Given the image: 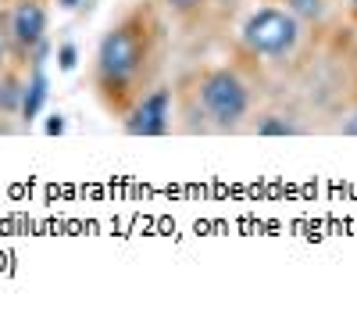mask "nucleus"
Returning a JSON list of instances; mask_svg holds the SVG:
<instances>
[{
  "label": "nucleus",
  "instance_id": "1",
  "mask_svg": "<svg viewBox=\"0 0 357 315\" xmlns=\"http://www.w3.org/2000/svg\"><path fill=\"white\" fill-rule=\"evenodd\" d=\"M143 61H146V25L139 15H129L118 25H111L100 47H97V57H93V86L104 101L118 94H126L129 86L139 79L143 72Z\"/></svg>",
  "mask_w": 357,
  "mask_h": 315
},
{
  "label": "nucleus",
  "instance_id": "2",
  "mask_svg": "<svg viewBox=\"0 0 357 315\" xmlns=\"http://www.w3.org/2000/svg\"><path fill=\"white\" fill-rule=\"evenodd\" d=\"M200 104H204L207 115H211L215 126L232 129V126H240L247 119V111H250V90H247V82L236 75V72L215 68V72H207L204 82H200Z\"/></svg>",
  "mask_w": 357,
  "mask_h": 315
},
{
  "label": "nucleus",
  "instance_id": "3",
  "mask_svg": "<svg viewBox=\"0 0 357 315\" xmlns=\"http://www.w3.org/2000/svg\"><path fill=\"white\" fill-rule=\"evenodd\" d=\"M301 40V25L289 11H279V8H257L247 22H243V43L254 50V54H264V57H282L296 47Z\"/></svg>",
  "mask_w": 357,
  "mask_h": 315
},
{
  "label": "nucleus",
  "instance_id": "4",
  "mask_svg": "<svg viewBox=\"0 0 357 315\" xmlns=\"http://www.w3.org/2000/svg\"><path fill=\"white\" fill-rule=\"evenodd\" d=\"M168 115H172V90L158 86L151 90L126 119V133L129 136H165L168 133Z\"/></svg>",
  "mask_w": 357,
  "mask_h": 315
},
{
  "label": "nucleus",
  "instance_id": "5",
  "mask_svg": "<svg viewBox=\"0 0 357 315\" xmlns=\"http://www.w3.org/2000/svg\"><path fill=\"white\" fill-rule=\"evenodd\" d=\"M11 43L22 54H33L47 36V8L43 0H18L11 8Z\"/></svg>",
  "mask_w": 357,
  "mask_h": 315
},
{
  "label": "nucleus",
  "instance_id": "6",
  "mask_svg": "<svg viewBox=\"0 0 357 315\" xmlns=\"http://www.w3.org/2000/svg\"><path fill=\"white\" fill-rule=\"evenodd\" d=\"M47 75H43V61H36L33 65V75H29V82L22 86V108H18V115L25 122H33L36 115L43 111V104H47Z\"/></svg>",
  "mask_w": 357,
  "mask_h": 315
},
{
  "label": "nucleus",
  "instance_id": "7",
  "mask_svg": "<svg viewBox=\"0 0 357 315\" xmlns=\"http://www.w3.org/2000/svg\"><path fill=\"white\" fill-rule=\"evenodd\" d=\"M22 79H15L11 72L0 75V115H15L22 108Z\"/></svg>",
  "mask_w": 357,
  "mask_h": 315
},
{
  "label": "nucleus",
  "instance_id": "8",
  "mask_svg": "<svg viewBox=\"0 0 357 315\" xmlns=\"http://www.w3.org/2000/svg\"><path fill=\"white\" fill-rule=\"evenodd\" d=\"M293 133H296V126L286 122L282 115H268L264 122H257V136H293Z\"/></svg>",
  "mask_w": 357,
  "mask_h": 315
},
{
  "label": "nucleus",
  "instance_id": "9",
  "mask_svg": "<svg viewBox=\"0 0 357 315\" xmlns=\"http://www.w3.org/2000/svg\"><path fill=\"white\" fill-rule=\"evenodd\" d=\"M293 11L296 15H304V18H321V0H289Z\"/></svg>",
  "mask_w": 357,
  "mask_h": 315
},
{
  "label": "nucleus",
  "instance_id": "10",
  "mask_svg": "<svg viewBox=\"0 0 357 315\" xmlns=\"http://www.w3.org/2000/svg\"><path fill=\"white\" fill-rule=\"evenodd\" d=\"M57 61H61V68H65V72H72V68H75V61H79L75 43H61V50H57Z\"/></svg>",
  "mask_w": 357,
  "mask_h": 315
},
{
  "label": "nucleus",
  "instance_id": "11",
  "mask_svg": "<svg viewBox=\"0 0 357 315\" xmlns=\"http://www.w3.org/2000/svg\"><path fill=\"white\" fill-rule=\"evenodd\" d=\"M165 4H168L172 11H183V15H186V11L200 8V0H165Z\"/></svg>",
  "mask_w": 357,
  "mask_h": 315
},
{
  "label": "nucleus",
  "instance_id": "12",
  "mask_svg": "<svg viewBox=\"0 0 357 315\" xmlns=\"http://www.w3.org/2000/svg\"><path fill=\"white\" fill-rule=\"evenodd\" d=\"M47 133L54 136V133H65V122H61V115H54V119L47 122Z\"/></svg>",
  "mask_w": 357,
  "mask_h": 315
},
{
  "label": "nucleus",
  "instance_id": "13",
  "mask_svg": "<svg viewBox=\"0 0 357 315\" xmlns=\"http://www.w3.org/2000/svg\"><path fill=\"white\" fill-rule=\"evenodd\" d=\"M343 136H357V111H354L350 119L343 122Z\"/></svg>",
  "mask_w": 357,
  "mask_h": 315
},
{
  "label": "nucleus",
  "instance_id": "14",
  "mask_svg": "<svg viewBox=\"0 0 357 315\" xmlns=\"http://www.w3.org/2000/svg\"><path fill=\"white\" fill-rule=\"evenodd\" d=\"M57 4H61V8H65V11H75V8H79V4H86V0H57Z\"/></svg>",
  "mask_w": 357,
  "mask_h": 315
},
{
  "label": "nucleus",
  "instance_id": "15",
  "mask_svg": "<svg viewBox=\"0 0 357 315\" xmlns=\"http://www.w3.org/2000/svg\"><path fill=\"white\" fill-rule=\"evenodd\" d=\"M350 8H354V18H357V0H350Z\"/></svg>",
  "mask_w": 357,
  "mask_h": 315
}]
</instances>
